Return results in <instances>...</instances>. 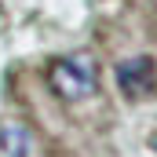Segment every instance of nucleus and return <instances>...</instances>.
I'll list each match as a JSON object with an SVG mask.
<instances>
[{
    "label": "nucleus",
    "mask_w": 157,
    "mask_h": 157,
    "mask_svg": "<svg viewBox=\"0 0 157 157\" xmlns=\"http://www.w3.org/2000/svg\"><path fill=\"white\" fill-rule=\"evenodd\" d=\"M48 88L62 99V102H84L88 95H95L99 88V62L88 51L62 55L48 66Z\"/></svg>",
    "instance_id": "1"
},
{
    "label": "nucleus",
    "mask_w": 157,
    "mask_h": 157,
    "mask_svg": "<svg viewBox=\"0 0 157 157\" xmlns=\"http://www.w3.org/2000/svg\"><path fill=\"white\" fill-rule=\"evenodd\" d=\"M117 84L128 99H146L157 88V62L150 55H135V59L117 62Z\"/></svg>",
    "instance_id": "2"
},
{
    "label": "nucleus",
    "mask_w": 157,
    "mask_h": 157,
    "mask_svg": "<svg viewBox=\"0 0 157 157\" xmlns=\"http://www.w3.org/2000/svg\"><path fill=\"white\" fill-rule=\"evenodd\" d=\"M29 146H33V139H29L26 124L7 121L0 128V150H4V157H29Z\"/></svg>",
    "instance_id": "3"
},
{
    "label": "nucleus",
    "mask_w": 157,
    "mask_h": 157,
    "mask_svg": "<svg viewBox=\"0 0 157 157\" xmlns=\"http://www.w3.org/2000/svg\"><path fill=\"white\" fill-rule=\"evenodd\" d=\"M150 146H154V150H157V132H154V135H150Z\"/></svg>",
    "instance_id": "4"
}]
</instances>
